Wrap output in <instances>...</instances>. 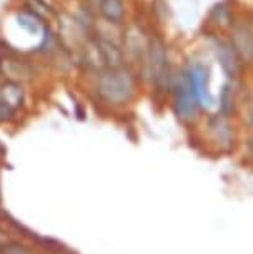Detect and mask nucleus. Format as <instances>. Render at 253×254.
I'll use <instances>...</instances> for the list:
<instances>
[{
  "instance_id": "8",
  "label": "nucleus",
  "mask_w": 253,
  "mask_h": 254,
  "mask_svg": "<svg viewBox=\"0 0 253 254\" xmlns=\"http://www.w3.org/2000/svg\"><path fill=\"white\" fill-rule=\"evenodd\" d=\"M0 73L7 78V81L20 85L23 81H28L32 78V68L25 62L7 57V59L0 60Z\"/></svg>"
},
{
  "instance_id": "13",
  "label": "nucleus",
  "mask_w": 253,
  "mask_h": 254,
  "mask_svg": "<svg viewBox=\"0 0 253 254\" xmlns=\"http://www.w3.org/2000/svg\"><path fill=\"white\" fill-rule=\"evenodd\" d=\"M27 7L30 8V13H33L37 18H42V17H49L50 15V8L49 5H45L42 0H28Z\"/></svg>"
},
{
  "instance_id": "1",
  "label": "nucleus",
  "mask_w": 253,
  "mask_h": 254,
  "mask_svg": "<svg viewBox=\"0 0 253 254\" xmlns=\"http://www.w3.org/2000/svg\"><path fill=\"white\" fill-rule=\"evenodd\" d=\"M97 90L107 103L122 105L127 103L132 98L133 90H135V81H133L132 71L127 66H118V68H105L100 71Z\"/></svg>"
},
{
  "instance_id": "15",
  "label": "nucleus",
  "mask_w": 253,
  "mask_h": 254,
  "mask_svg": "<svg viewBox=\"0 0 253 254\" xmlns=\"http://www.w3.org/2000/svg\"><path fill=\"white\" fill-rule=\"evenodd\" d=\"M5 238H7V234L3 233V229L0 228V244H3V241H5Z\"/></svg>"
},
{
  "instance_id": "17",
  "label": "nucleus",
  "mask_w": 253,
  "mask_h": 254,
  "mask_svg": "<svg viewBox=\"0 0 253 254\" xmlns=\"http://www.w3.org/2000/svg\"><path fill=\"white\" fill-rule=\"evenodd\" d=\"M2 249H3V246H2V244H0V251H2Z\"/></svg>"
},
{
  "instance_id": "4",
  "label": "nucleus",
  "mask_w": 253,
  "mask_h": 254,
  "mask_svg": "<svg viewBox=\"0 0 253 254\" xmlns=\"http://www.w3.org/2000/svg\"><path fill=\"white\" fill-rule=\"evenodd\" d=\"M230 45L242 64H253V27L252 22H233L230 27Z\"/></svg>"
},
{
  "instance_id": "12",
  "label": "nucleus",
  "mask_w": 253,
  "mask_h": 254,
  "mask_svg": "<svg viewBox=\"0 0 253 254\" xmlns=\"http://www.w3.org/2000/svg\"><path fill=\"white\" fill-rule=\"evenodd\" d=\"M233 105H235V97H233L232 88L227 85V87L223 88L222 97H220V110H222V115L228 117V113H230L232 110H233Z\"/></svg>"
},
{
  "instance_id": "11",
  "label": "nucleus",
  "mask_w": 253,
  "mask_h": 254,
  "mask_svg": "<svg viewBox=\"0 0 253 254\" xmlns=\"http://www.w3.org/2000/svg\"><path fill=\"white\" fill-rule=\"evenodd\" d=\"M18 23L30 33H39L40 32V18H37L30 12H23L18 15Z\"/></svg>"
},
{
  "instance_id": "6",
  "label": "nucleus",
  "mask_w": 253,
  "mask_h": 254,
  "mask_svg": "<svg viewBox=\"0 0 253 254\" xmlns=\"http://www.w3.org/2000/svg\"><path fill=\"white\" fill-rule=\"evenodd\" d=\"M207 131L210 140L218 148H222V150L232 148L235 135H233V128L225 115H212L207 122Z\"/></svg>"
},
{
  "instance_id": "9",
  "label": "nucleus",
  "mask_w": 253,
  "mask_h": 254,
  "mask_svg": "<svg viewBox=\"0 0 253 254\" xmlns=\"http://www.w3.org/2000/svg\"><path fill=\"white\" fill-rule=\"evenodd\" d=\"M90 5H93L102 13L103 18H107L112 23H120L125 17V3L123 0H88Z\"/></svg>"
},
{
  "instance_id": "7",
  "label": "nucleus",
  "mask_w": 253,
  "mask_h": 254,
  "mask_svg": "<svg viewBox=\"0 0 253 254\" xmlns=\"http://www.w3.org/2000/svg\"><path fill=\"white\" fill-rule=\"evenodd\" d=\"M213 50L218 62H220L223 71L230 78H237L242 70V60L238 59L237 52L233 50L230 42H225L222 38H213Z\"/></svg>"
},
{
  "instance_id": "3",
  "label": "nucleus",
  "mask_w": 253,
  "mask_h": 254,
  "mask_svg": "<svg viewBox=\"0 0 253 254\" xmlns=\"http://www.w3.org/2000/svg\"><path fill=\"white\" fill-rule=\"evenodd\" d=\"M173 107H175V113L178 115L180 120L183 122H192V120L197 117V112L200 108V105L197 102V97H195L192 85H190V80L185 70L180 71L176 75V78H173Z\"/></svg>"
},
{
  "instance_id": "18",
  "label": "nucleus",
  "mask_w": 253,
  "mask_h": 254,
  "mask_svg": "<svg viewBox=\"0 0 253 254\" xmlns=\"http://www.w3.org/2000/svg\"><path fill=\"white\" fill-rule=\"evenodd\" d=\"M252 27H253V20H252Z\"/></svg>"
},
{
  "instance_id": "5",
  "label": "nucleus",
  "mask_w": 253,
  "mask_h": 254,
  "mask_svg": "<svg viewBox=\"0 0 253 254\" xmlns=\"http://www.w3.org/2000/svg\"><path fill=\"white\" fill-rule=\"evenodd\" d=\"M183 70L188 76L190 85H192V90L195 97H197L200 108L210 107L213 103V100H212V93L208 90V70L202 64H197V62L187 65Z\"/></svg>"
},
{
  "instance_id": "14",
  "label": "nucleus",
  "mask_w": 253,
  "mask_h": 254,
  "mask_svg": "<svg viewBox=\"0 0 253 254\" xmlns=\"http://www.w3.org/2000/svg\"><path fill=\"white\" fill-rule=\"evenodd\" d=\"M3 254H32L25 246L22 244H17V243H12V244H7L3 246Z\"/></svg>"
},
{
  "instance_id": "10",
  "label": "nucleus",
  "mask_w": 253,
  "mask_h": 254,
  "mask_svg": "<svg viewBox=\"0 0 253 254\" xmlns=\"http://www.w3.org/2000/svg\"><path fill=\"white\" fill-rule=\"evenodd\" d=\"M210 22L215 27H232L233 25V18H232V10L228 8L227 3H218L213 7V10L210 12Z\"/></svg>"
},
{
  "instance_id": "16",
  "label": "nucleus",
  "mask_w": 253,
  "mask_h": 254,
  "mask_svg": "<svg viewBox=\"0 0 253 254\" xmlns=\"http://www.w3.org/2000/svg\"><path fill=\"white\" fill-rule=\"evenodd\" d=\"M252 123H253V110H252Z\"/></svg>"
},
{
  "instance_id": "2",
  "label": "nucleus",
  "mask_w": 253,
  "mask_h": 254,
  "mask_svg": "<svg viewBox=\"0 0 253 254\" xmlns=\"http://www.w3.org/2000/svg\"><path fill=\"white\" fill-rule=\"evenodd\" d=\"M143 65L145 73L149 75L152 83L159 90H169L173 85L171 78L169 52H167L165 42L160 37H150L147 42V50L143 55Z\"/></svg>"
}]
</instances>
